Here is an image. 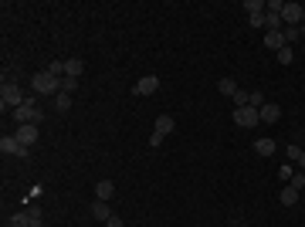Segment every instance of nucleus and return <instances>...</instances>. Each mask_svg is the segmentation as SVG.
Segmentation results:
<instances>
[{
  "label": "nucleus",
  "instance_id": "17",
  "mask_svg": "<svg viewBox=\"0 0 305 227\" xmlns=\"http://www.w3.org/2000/svg\"><path fill=\"white\" fill-rule=\"evenodd\" d=\"M278 200H282V207H295V204H298V190H292V187H285V190L278 193Z\"/></svg>",
  "mask_w": 305,
  "mask_h": 227
},
{
  "label": "nucleus",
  "instance_id": "14",
  "mask_svg": "<svg viewBox=\"0 0 305 227\" xmlns=\"http://www.w3.org/2000/svg\"><path fill=\"white\" fill-rule=\"evenodd\" d=\"M92 217H95V220H102V224H105V220H109V217H112V207L105 204V200H95V204H92Z\"/></svg>",
  "mask_w": 305,
  "mask_h": 227
},
{
  "label": "nucleus",
  "instance_id": "25",
  "mask_svg": "<svg viewBox=\"0 0 305 227\" xmlns=\"http://www.w3.org/2000/svg\"><path fill=\"white\" fill-rule=\"evenodd\" d=\"M288 187H292V190H298V193H302V190H305V173H295L292 180H288Z\"/></svg>",
  "mask_w": 305,
  "mask_h": 227
},
{
  "label": "nucleus",
  "instance_id": "20",
  "mask_svg": "<svg viewBox=\"0 0 305 227\" xmlns=\"http://www.w3.org/2000/svg\"><path fill=\"white\" fill-rule=\"evenodd\" d=\"M231 102H234V109H248V105H251V92H241V88H237V95L231 99Z\"/></svg>",
  "mask_w": 305,
  "mask_h": 227
},
{
  "label": "nucleus",
  "instance_id": "26",
  "mask_svg": "<svg viewBox=\"0 0 305 227\" xmlns=\"http://www.w3.org/2000/svg\"><path fill=\"white\" fill-rule=\"evenodd\" d=\"M48 71H51L55 78H65V61H51V65H48Z\"/></svg>",
  "mask_w": 305,
  "mask_h": 227
},
{
  "label": "nucleus",
  "instance_id": "9",
  "mask_svg": "<svg viewBox=\"0 0 305 227\" xmlns=\"http://www.w3.org/2000/svg\"><path fill=\"white\" fill-rule=\"evenodd\" d=\"M258 115H261V122H268V125H275L278 119H282V109H278V102H265L258 109Z\"/></svg>",
  "mask_w": 305,
  "mask_h": 227
},
{
  "label": "nucleus",
  "instance_id": "24",
  "mask_svg": "<svg viewBox=\"0 0 305 227\" xmlns=\"http://www.w3.org/2000/svg\"><path fill=\"white\" fill-rule=\"evenodd\" d=\"M78 88V78H61V95H71Z\"/></svg>",
  "mask_w": 305,
  "mask_h": 227
},
{
  "label": "nucleus",
  "instance_id": "11",
  "mask_svg": "<svg viewBox=\"0 0 305 227\" xmlns=\"http://www.w3.org/2000/svg\"><path fill=\"white\" fill-rule=\"evenodd\" d=\"M95 197L109 204V200L115 197V183H112V180H99V183H95Z\"/></svg>",
  "mask_w": 305,
  "mask_h": 227
},
{
  "label": "nucleus",
  "instance_id": "33",
  "mask_svg": "<svg viewBox=\"0 0 305 227\" xmlns=\"http://www.w3.org/2000/svg\"><path fill=\"white\" fill-rule=\"evenodd\" d=\"M298 166H302V173H305V149H302V156H298Z\"/></svg>",
  "mask_w": 305,
  "mask_h": 227
},
{
  "label": "nucleus",
  "instance_id": "29",
  "mask_svg": "<svg viewBox=\"0 0 305 227\" xmlns=\"http://www.w3.org/2000/svg\"><path fill=\"white\" fill-rule=\"evenodd\" d=\"M295 176V170H292V163H285L282 170H278V180H292Z\"/></svg>",
  "mask_w": 305,
  "mask_h": 227
},
{
  "label": "nucleus",
  "instance_id": "21",
  "mask_svg": "<svg viewBox=\"0 0 305 227\" xmlns=\"http://www.w3.org/2000/svg\"><path fill=\"white\" fill-rule=\"evenodd\" d=\"M244 11L248 14H265V0H244Z\"/></svg>",
  "mask_w": 305,
  "mask_h": 227
},
{
  "label": "nucleus",
  "instance_id": "27",
  "mask_svg": "<svg viewBox=\"0 0 305 227\" xmlns=\"http://www.w3.org/2000/svg\"><path fill=\"white\" fill-rule=\"evenodd\" d=\"M27 214H31L34 227H41V217H45V214H41V207H37V204H34V207H27Z\"/></svg>",
  "mask_w": 305,
  "mask_h": 227
},
{
  "label": "nucleus",
  "instance_id": "8",
  "mask_svg": "<svg viewBox=\"0 0 305 227\" xmlns=\"http://www.w3.org/2000/svg\"><path fill=\"white\" fill-rule=\"evenodd\" d=\"M133 92H136V95H156V92H159V78H156V75H143V78L133 85Z\"/></svg>",
  "mask_w": 305,
  "mask_h": 227
},
{
  "label": "nucleus",
  "instance_id": "28",
  "mask_svg": "<svg viewBox=\"0 0 305 227\" xmlns=\"http://www.w3.org/2000/svg\"><path fill=\"white\" fill-rule=\"evenodd\" d=\"M265 105V92H251V109H261Z\"/></svg>",
  "mask_w": 305,
  "mask_h": 227
},
{
  "label": "nucleus",
  "instance_id": "32",
  "mask_svg": "<svg viewBox=\"0 0 305 227\" xmlns=\"http://www.w3.org/2000/svg\"><path fill=\"white\" fill-rule=\"evenodd\" d=\"M105 227H122V217H119V214H112L109 220H105Z\"/></svg>",
  "mask_w": 305,
  "mask_h": 227
},
{
  "label": "nucleus",
  "instance_id": "18",
  "mask_svg": "<svg viewBox=\"0 0 305 227\" xmlns=\"http://www.w3.org/2000/svg\"><path fill=\"white\" fill-rule=\"evenodd\" d=\"M11 227H34V220H31V214H27V210H21V214L11 217Z\"/></svg>",
  "mask_w": 305,
  "mask_h": 227
},
{
  "label": "nucleus",
  "instance_id": "22",
  "mask_svg": "<svg viewBox=\"0 0 305 227\" xmlns=\"http://www.w3.org/2000/svg\"><path fill=\"white\" fill-rule=\"evenodd\" d=\"M55 105H58V112H68V109H71V95H61V92H58Z\"/></svg>",
  "mask_w": 305,
  "mask_h": 227
},
{
  "label": "nucleus",
  "instance_id": "35",
  "mask_svg": "<svg viewBox=\"0 0 305 227\" xmlns=\"http://www.w3.org/2000/svg\"><path fill=\"white\" fill-rule=\"evenodd\" d=\"M302 146H305V143H302Z\"/></svg>",
  "mask_w": 305,
  "mask_h": 227
},
{
  "label": "nucleus",
  "instance_id": "7",
  "mask_svg": "<svg viewBox=\"0 0 305 227\" xmlns=\"http://www.w3.org/2000/svg\"><path fill=\"white\" fill-rule=\"evenodd\" d=\"M14 136H17V143H21V146L31 149L34 143H37V136H41V132H37V125H34V122H27V125H17V132H14Z\"/></svg>",
  "mask_w": 305,
  "mask_h": 227
},
{
  "label": "nucleus",
  "instance_id": "12",
  "mask_svg": "<svg viewBox=\"0 0 305 227\" xmlns=\"http://www.w3.org/2000/svg\"><path fill=\"white\" fill-rule=\"evenodd\" d=\"M81 71H85V61L81 58H68L65 61V78H81Z\"/></svg>",
  "mask_w": 305,
  "mask_h": 227
},
{
  "label": "nucleus",
  "instance_id": "6",
  "mask_svg": "<svg viewBox=\"0 0 305 227\" xmlns=\"http://www.w3.org/2000/svg\"><path fill=\"white\" fill-rule=\"evenodd\" d=\"M282 21L288 24V27H298V24L305 21V7H302V4H285V11H282Z\"/></svg>",
  "mask_w": 305,
  "mask_h": 227
},
{
  "label": "nucleus",
  "instance_id": "23",
  "mask_svg": "<svg viewBox=\"0 0 305 227\" xmlns=\"http://www.w3.org/2000/svg\"><path fill=\"white\" fill-rule=\"evenodd\" d=\"M292 58H295V51H292L288 44H285L282 51H278V65H292Z\"/></svg>",
  "mask_w": 305,
  "mask_h": 227
},
{
  "label": "nucleus",
  "instance_id": "31",
  "mask_svg": "<svg viewBox=\"0 0 305 227\" xmlns=\"http://www.w3.org/2000/svg\"><path fill=\"white\" fill-rule=\"evenodd\" d=\"M298 156H302V146H288V159H292V163H298Z\"/></svg>",
  "mask_w": 305,
  "mask_h": 227
},
{
  "label": "nucleus",
  "instance_id": "19",
  "mask_svg": "<svg viewBox=\"0 0 305 227\" xmlns=\"http://www.w3.org/2000/svg\"><path fill=\"white\" fill-rule=\"evenodd\" d=\"M282 34H285V44L292 48L295 41H302V31H298V27H282Z\"/></svg>",
  "mask_w": 305,
  "mask_h": 227
},
{
  "label": "nucleus",
  "instance_id": "3",
  "mask_svg": "<svg viewBox=\"0 0 305 227\" xmlns=\"http://www.w3.org/2000/svg\"><path fill=\"white\" fill-rule=\"evenodd\" d=\"M41 119H45V112H41V109H37V102H34V99H27V102L21 105V109H14V122L17 125H27V122H41Z\"/></svg>",
  "mask_w": 305,
  "mask_h": 227
},
{
  "label": "nucleus",
  "instance_id": "34",
  "mask_svg": "<svg viewBox=\"0 0 305 227\" xmlns=\"http://www.w3.org/2000/svg\"><path fill=\"white\" fill-rule=\"evenodd\" d=\"M298 31H302V37H305V21H302V24H298Z\"/></svg>",
  "mask_w": 305,
  "mask_h": 227
},
{
  "label": "nucleus",
  "instance_id": "30",
  "mask_svg": "<svg viewBox=\"0 0 305 227\" xmlns=\"http://www.w3.org/2000/svg\"><path fill=\"white\" fill-rule=\"evenodd\" d=\"M251 27H265V14H248Z\"/></svg>",
  "mask_w": 305,
  "mask_h": 227
},
{
  "label": "nucleus",
  "instance_id": "4",
  "mask_svg": "<svg viewBox=\"0 0 305 227\" xmlns=\"http://www.w3.org/2000/svg\"><path fill=\"white\" fill-rule=\"evenodd\" d=\"M0 153H4V156L27 159V153H31V149H27V146H21V143H17V136H4V139H0Z\"/></svg>",
  "mask_w": 305,
  "mask_h": 227
},
{
  "label": "nucleus",
  "instance_id": "15",
  "mask_svg": "<svg viewBox=\"0 0 305 227\" xmlns=\"http://www.w3.org/2000/svg\"><path fill=\"white\" fill-rule=\"evenodd\" d=\"M217 92L227 95V99H234V95H237V81L234 78H221V81H217Z\"/></svg>",
  "mask_w": 305,
  "mask_h": 227
},
{
  "label": "nucleus",
  "instance_id": "1",
  "mask_svg": "<svg viewBox=\"0 0 305 227\" xmlns=\"http://www.w3.org/2000/svg\"><path fill=\"white\" fill-rule=\"evenodd\" d=\"M27 102V99H24V92L17 88V81H4V88H0V109H4V112H7V109H21V105Z\"/></svg>",
  "mask_w": 305,
  "mask_h": 227
},
{
  "label": "nucleus",
  "instance_id": "13",
  "mask_svg": "<svg viewBox=\"0 0 305 227\" xmlns=\"http://www.w3.org/2000/svg\"><path fill=\"white\" fill-rule=\"evenodd\" d=\"M173 129H177V119H169V115H159V119H156V129H153V132L166 139L169 132H173Z\"/></svg>",
  "mask_w": 305,
  "mask_h": 227
},
{
  "label": "nucleus",
  "instance_id": "5",
  "mask_svg": "<svg viewBox=\"0 0 305 227\" xmlns=\"http://www.w3.org/2000/svg\"><path fill=\"white\" fill-rule=\"evenodd\" d=\"M231 119H234L237 125H241V129H254V125L261 122V115H258V109H234V115H231Z\"/></svg>",
  "mask_w": 305,
  "mask_h": 227
},
{
  "label": "nucleus",
  "instance_id": "16",
  "mask_svg": "<svg viewBox=\"0 0 305 227\" xmlns=\"http://www.w3.org/2000/svg\"><path fill=\"white\" fill-rule=\"evenodd\" d=\"M254 149H258V156H271V153L278 149V143H275V139H258Z\"/></svg>",
  "mask_w": 305,
  "mask_h": 227
},
{
  "label": "nucleus",
  "instance_id": "10",
  "mask_svg": "<svg viewBox=\"0 0 305 227\" xmlns=\"http://www.w3.org/2000/svg\"><path fill=\"white\" fill-rule=\"evenodd\" d=\"M261 41H265V48H268V51H282V48H285V34H282V31H265V37H261Z\"/></svg>",
  "mask_w": 305,
  "mask_h": 227
},
{
  "label": "nucleus",
  "instance_id": "2",
  "mask_svg": "<svg viewBox=\"0 0 305 227\" xmlns=\"http://www.w3.org/2000/svg\"><path fill=\"white\" fill-rule=\"evenodd\" d=\"M31 85H34V92H37V95H55V92H61V78H55L48 68L45 71H34Z\"/></svg>",
  "mask_w": 305,
  "mask_h": 227
}]
</instances>
